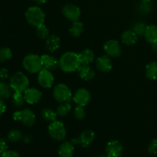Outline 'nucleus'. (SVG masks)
<instances>
[{
	"mask_svg": "<svg viewBox=\"0 0 157 157\" xmlns=\"http://www.w3.org/2000/svg\"><path fill=\"white\" fill-rule=\"evenodd\" d=\"M81 64L78 54L75 52H64L59 59V67L66 73L76 71Z\"/></svg>",
	"mask_w": 157,
	"mask_h": 157,
	"instance_id": "nucleus-1",
	"label": "nucleus"
},
{
	"mask_svg": "<svg viewBox=\"0 0 157 157\" xmlns=\"http://www.w3.org/2000/svg\"><path fill=\"white\" fill-rule=\"evenodd\" d=\"M26 21L33 27H38L44 24L45 21V14L38 6H31L25 13Z\"/></svg>",
	"mask_w": 157,
	"mask_h": 157,
	"instance_id": "nucleus-2",
	"label": "nucleus"
},
{
	"mask_svg": "<svg viewBox=\"0 0 157 157\" xmlns=\"http://www.w3.org/2000/svg\"><path fill=\"white\" fill-rule=\"evenodd\" d=\"M9 84L14 92L24 93L29 87V79L23 72L17 71L11 76Z\"/></svg>",
	"mask_w": 157,
	"mask_h": 157,
	"instance_id": "nucleus-3",
	"label": "nucleus"
},
{
	"mask_svg": "<svg viewBox=\"0 0 157 157\" xmlns=\"http://www.w3.org/2000/svg\"><path fill=\"white\" fill-rule=\"evenodd\" d=\"M22 66L29 73H38L43 68L41 56L36 54H29L25 55L22 60Z\"/></svg>",
	"mask_w": 157,
	"mask_h": 157,
	"instance_id": "nucleus-4",
	"label": "nucleus"
},
{
	"mask_svg": "<svg viewBox=\"0 0 157 157\" xmlns=\"http://www.w3.org/2000/svg\"><path fill=\"white\" fill-rule=\"evenodd\" d=\"M53 97L55 101L60 104H62V103H70L73 98V94L67 84L60 83L56 84L54 87Z\"/></svg>",
	"mask_w": 157,
	"mask_h": 157,
	"instance_id": "nucleus-5",
	"label": "nucleus"
},
{
	"mask_svg": "<svg viewBox=\"0 0 157 157\" xmlns=\"http://www.w3.org/2000/svg\"><path fill=\"white\" fill-rule=\"evenodd\" d=\"M48 130V134L50 137L55 141L61 142V141L64 140L67 136V130H66L65 126L60 121L56 120L53 122H51Z\"/></svg>",
	"mask_w": 157,
	"mask_h": 157,
	"instance_id": "nucleus-6",
	"label": "nucleus"
},
{
	"mask_svg": "<svg viewBox=\"0 0 157 157\" xmlns=\"http://www.w3.org/2000/svg\"><path fill=\"white\" fill-rule=\"evenodd\" d=\"M12 117L14 121H21L26 127H32L36 121V115L29 108H25L14 112Z\"/></svg>",
	"mask_w": 157,
	"mask_h": 157,
	"instance_id": "nucleus-7",
	"label": "nucleus"
},
{
	"mask_svg": "<svg viewBox=\"0 0 157 157\" xmlns=\"http://www.w3.org/2000/svg\"><path fill=\"white\" fill-rule=\"evenodd\" d=\"M38 82L44 88H50L55 84V76L52 71L42 68L38 73Z\"/></svg>",
	"mask_w": 157,
	"mask_h": 157,
	"instance_id": "nucleus-8",
	"label": "nucleus"
},
{
	"mask_svg": "<svg viewBox=\"0 0 157 157\" xmlns=\"http://www.w3.org/2000/svg\"><path fill=\"white\" fill-rule=\"evenodd\" d=\"M104 50L107 55L112 58H118L122 53L121 44L115 39H110L106 41L104 44Z\"/></svg>",
	"mask_w": 157,
	"mask_h": 157,
	"instance_id": "nucleus-9",
	"label": "nucleus"
},
{
	"mask_svg": "<svg viewBox=\"0 0 157 157\" xmlns=\"http://www.w3.org/2000/svg\"><path fill=\"white\" fill-rule=\"evenodd\" d=\"M62 13L67 19L74 22V21L79 20L81 12V9L78 6L72 4V3H69L63 7Z\"/></svg>",
	"mask_w": 157,
	"mask_h": 157,
	"instance_id": "nucleus-10",
	"label": "nucleus"
},
{
	"mask_svg": "<svg viewBox=\"0 0 157 157\" xmlns=\"http://www.w3.org/2000/svg\"><path fill=\"white\" fill-rule=\"evenodd\" d=\"M90 93L87 89L84 88H79L75 92L73 95V100L74 102L78 106H81V107H85L89 104L90 101Z\"/></svg>",
	"mask_w": 157,
	"mask_h": 157,
	"instance_id": "nucleus-11",
	"label": "nucleus"
},
{
	"mask_svg": "<svg viewBox=\"0 0 157 157\" xmlns=\"http://www.w3.org/2000/svg\"><path fill=\"white\" fill-rule=\"evenodd\" d=\"M25 102L29 104H36L41 101L42 93L40 90L35 87H28L23 93Z\"/></svg>",
	"mask_w": 157,
	"mask_h": 157,
	"instance_id": "nucleus-12",
	"label": "nucleus"
},
{
	"mask_svg": "<svg viewBox=\"0 0 157 157\" xmlns=\"http://www.w3.org/2000/svg\"><path fill=\"white\" fill-rule=\"evenodd\" d=\"M105 151L107 156L120 157L124 151V147L120 141L111 140L106 145Z\"/></svg>",
	"mask_w": 157,
	"mask_h": 157,
	"instance_id": "nucleus-13",
	"label": "nucleus"
},
{
	"mask_svg": "<svg viewBox=\"0 0 157 157\" xmlns=\"http://www.w3.org/2000/svg\"><path fill=\"white\" fill-rule=\"evenodd\" d=\"M96 67L98 71L104 73H107L112 69L113 64L108 55H103L96 60Z\"/></svg>",
	"mask_w": 157,
	"mask_h": 157,
	"instance_id": "nucleus-14",
	"label": "nucleus"
},
{
	"mask_svg": "<svg viewBox=\"0 0 157 157\" xmlns=\"http://www.w3.org/2000/svg\"><path fill=\"white\" fill-rule=\"evenodd\" d=\"M42 61L43 68L48 69L49 71H55L59 67V60L57 59L55 57L50 55H42L41 56Z\"/></svg>",
	"mask_w": 157,
	"mask_h": 157,
	"instance_id": "nucleus-15",
	"label": "nucleus"
},
{
	"mask_svg": "<svg viewBox=\"0 0 157 157\" xmlns=\"http://www.w3.org/2000/svg\"><path fill=\"white\" fill-rule=\"evenodd\" d=\"M77 71L80 78L86 81H90L95 77V71L90 67V64H81Z\"/></svg>",
	"mask_w": 157,
	"mask_h": 157,
	"instance_id": "nucleus-16",
	"label": "nucleus"
},
{
	"mask_svg": "<svg viewBox=\"0 0 157 157\" xmlns=\"http://www.w3.org/2000/svg\"><path fill=\"white\" fill-rule=\"evenodd\" d=\"M94 138L95 133L93 130H84V131L80 134V136H78V139H79V144L82 147L86 148V147H89V146L93 143V141L94 140Z\"/></svg>",
	"mask_w": 157,
	"mask_h": 157,
	"instance_id": "nucleus-17",
	"label": "nucleus"
},
{
	"mask_svg": "<svg viewBox=\"0 0 157 157\" xmlns=\"http://www.w3.org/2000/svg\"><path fill=\"white\" fill-rule=\"evenodd\" d=\"M58 156L60 157H72L75 153V145L71 142H64L58 147Z\"/></svg>",
	"mask_w": 157,
	"mask_h": 157,
	"instance_id": "nucleus-18",
	"label": "nucleus"
},
{
	"mask_svg": "<svg viewBox=\"0 0 157 157\" xmlns=\"http://www.w3.org/2000/svg\"><path fill=\"white\" fill-rule=\"evenodd\" d=\"M60 46H61V39L58 35H51L46 38L45 47L48 52H56L59 49Z\"/></svg>",
	"mask_w": 157,
	"mask_h": 157,
	"instance_id": "nucleus-19",
	"label": "nucleus"
},
{
	"mask_svg": "<svg viewBox=\"0 0 157 157\" xmlns=\"http://www.w3.org/2000/svg\"><path fill=\"white\" fill-rule=\"evenodd\" d=\"M121 40L127 45H133L138 40V35L133 30L124 31L121 35Z\"/></svg>",
	"mask_w": 157,
	"mask_h": 157,
	"instance_id": "nucleus-20",
	"label": "nucleus"
},
{
	"mask_svg": "<svg viewBox=\"0 0 157 157\" xmlns=\"http://www.w3.org/2000/svg\"><path fill=\"white\" fill-rule=\"evenodd\" d=\"M144 38L146 41L150 44H153V43L157 41V26L156 25H147V29L144 33Z\"/></svg>",
	"mask_w": 157,
	"mask_h": 157,
	"instance_id": "nucleus-21",
	"label": "nucleus"
},
{
	"mask_svg": "<svg viewBox=\"0 0 157 157\" xmlns=\"http://www.w3.org/2000/svg\"><path fill=\"white\" fill-rule=\"evenodd\" d=\"M78 56H79V59L81 64H90V63L93 62L95 58L94 52L91 49L89 48H85L81 51L78 54Z\"/></svg>",
	"mask_w": 157,
	"mask_h": 157,
	"instance_id": "nucleus-22",
	"label": "nucleus"
},
{
	"mask_svg": "<svg viewBox=\"0 0 157 157\" xmlns=\"http://www.w3.org/2000/svg\"><path fill=\"white\" fill-rule=\"evenodd\" d=\"M84 24L78 20V21L72 22V25L69 29V32L71 35V36L78 38V37L81 36V34L84 32Z\"/></svg>",
	"mask_w": 157,
	"mask_h": 157,
	"instance_id": "nucleus-23",
	"label": "nucleus"
},
{
	"mask_svg": "<svg viewBox=\"0 0 157 157\" xmlns=\"http://www.w3.org/2000/svg\"><path fill=\"white\" fill-rule=\"evenodd\" d=\"M146 75L152 81L157 80V61H152L146 66Z\"/></svg>",
	"mask_w": 157,
	"mask_h": 157,
	"instance_id": "nucleus-24",
	"label": "nucleus"
},
{
	"mask_svg": "<svg viewBox=\"0 0 157 157\" xmlns=\"http://www.w3.org/2000/svg\"><path fill=\"white\" fill-rule=\"evenodd\" d=\"M12 95V89L10 84H8L4 81H0V99H8Z\"/></svg>",
	"mask_w": 157,
	"mask_h": 157,
	"instance_id": "nucleus-25",
	"label": "nucleus"
},
{
	"mask_svg": "<svg viewBox=\"0 0 157 157\" xmlns=\"http://www.w3.org/2000/svg\"><path fill=\"white\" fill-rule=\"evenodd\" d=\"M41 116L43 120H44L45 121H49V122H53V121H56L57 117H58L56 111L50 108L43 109L41 112Z\"/></svg>",
	"mask_w": 157,
	"mask_h": 157,
	"instance_id": "nucleus-26",
	"label": "nucleus"
},
{
	"mask_svg": "<svg viewBox=\"0 0 157 157\" xmlns=\"http://www.w3.org/2000/svg\"><path fill=\"white\" fill-rule=\"evenodd\" d=\"M12 102L14 107L17 108H21L24 106L25 103L24 95L23 93H18V92H14L13 94L12 95Z\"/></svg>",
	"mask_w": 157,
	"mask_h": 157,
	"instance_id": "nucleus-27",
	"label": "nucleus"
},
{
	"mask_svg": "<svg viewBox=\"0 0 157 157\" xmlns=\"http://www.w3.org/2000/svg\"><path fill=\"white\" fill-rule=\"evenodd\" d=\"M71 110V105L70 103H62V104H60V105L58 107L56 113L58 116L64 117L70 113Z\"/></svg>",
	"mask_w": 157,
	"mask_h": 157,
	"instance_id": "nucleus-28",
	"label": "nucleus"
},
{
	"mask_svg": "<svg viewBox=\"0 0 157 157\" xmlns=\"http://www.w3.org/2000/svg\"><path fill=\"white\" fill-rule=\"evenodd\" d=\"M7 137L10 142L17 143L23 139V135L21 130H18V129H13L9 132Z\"/></svg>",
	"mask_w": 157,
	"mask_h": 157,
	"instance_id": "nucleus-29",
	"label": "nucleus"
},
{
	"mask_svg": "<svg viewBox=\"0 0 157 157\" xmlns=\"http://www.w3.org/2000/svg\"><path fill=\"white\" fill-rule=\"evenodd\" d=\"M147 25L144 21H136L133 24L132 30L138 35V36H144Z\"/></svg>",
	"mask_w": 157,
	"mask_h": 157,
	"instance_id": "nucleus-30",
	"label": "nucleus"
},
{
	"mask_svg": "<svg viewBox=\"0 0 157 157\" xmlns=\"http://www.w3.org/2000/svg\"><path fill=\"white\" fill-rule=\"evenodd\" d=\"M12 52L9 48L3 47L0 48V62H6L12 58Z\"/></svg>",
	"mask_w": 157,
	"mask_h": 157,
	"instance_id": "nucleus-31",
	"label": "nucleus"
},
{
	"mask_svg": "<svg viewBox=\"0 0 157 157\" xmlns=\"http://www.w3.org/2000/svg\"><path fill=\"white\" fill-rule=\"evenodd\" d=\"M36 34L38 38H41V39H46L50 35L48 29L44 24L36 27Z\"/></svg>",
	"mask_w": 157,
	"mask_h": 157,
	"instance_id": "nucleus-32",
	"label": "nucleus"
},
{
	"mask_svg": "<svg viewBox=\"0 0 157 157\" xmlns=\"http://www.w3.org/2000/svg\"><path fill=\"white\" fill-rule=\"evenodd\" d=\"M84 107L77 105V107L74 110V116L78 121H82V120H84L85 118L86 111Z\"/></svg>",
	"mask_w": 157,
	"mask_h": 157,
	"instance_id": "nucleus-33",
	"label": "nucleus"
},
{
	"mask_svg": "<svg viewBox=\"0 0 157 157\" xmlns=\"http://www.w3.org/2000/svg\"><path fill=\"white\" fill-rule=\"evenodd\" d=\"M152 6L150 2H141L138 6V11L143 14H147L151 12Z\"/></svg>",
	"mask_w": 157,
	"mask_h": 157,
	"instance_id": "nucleus-34",
	"label": "nucleus"
},
{
	"mask_svg": "<svg viewBox=\"0 0 157 157\" xmlns=\"http://www.w3.org/2000/svg\"><path fill=\"white\" fill-rule=\"evenodd\" d=\"M148 152L152 155H157V138L153 139L148 146Z\"/></svg>",
	"mask_w": 157,
	"mask_h": 157,
	"instance_id": "nucleus-35",
	"label": "nucleus"
},
{
	"mask_svg": "<svg viewBox=\"0 0 157 157\" xmlns=\"http://www.w3.org/2000/svg\"><path fill=\"white\" fill-rule=\"evenodd\" d=\"M1 157H21L19 153L15 150H8L1 155Z\"/></svg>",
	"mask_w": 157,
	"mask_h": 157,
	"instance_id": "nucleus-36",
	"label": "nucleus"
},
{
	"mask_svg": "<svg viewBox=\"0 0 157 157\" xmlns=\"http://www.w3.org/2000/svg\"><path fill=\"white\" fill-rule=\"evenodd\" d=\"M9 76V71L6 67L0 68V81H5Z\"/></svg>",
	"mask_w": 157,
	"mask_h": 157,
	"instance_id": "nucleus-37",
	"label": "nucleus"
},
{
	"mask_svg": "<svg viewBox=\"0 0 157 157\" xmlns=\"http://www.w3.org/2000/svg\"><path fill=\"white\" fill-rule=\"evenodd\" d=\"M8 150L7 142L3 138H0V154H2L6 151Z\"/></svg>",
	"mask_w": 157,
	"mask_h": 157,
	"instance_id": "nucleus-38",
	"label": "nucleus"
},
{
	"mask_svg": "<svg viewBox=\"0 0 157 157\" xmlns=\"http://www.w3.org/2000/svg\"><path fill=\"white\" fill-rule=\"evenodd\" d=\"M6 110V105L2 99H0V116L2 115Z\"/></svg>",
	"mask_w": 157,
	"mask_h": 157,
	"instance_id": "nucleus-39",
	"label": "nucleus"
},
{
	"mask_svg": "<svg viewBox=\"0 0 157 157\" xmlns=\"http://www.w3.org/2000/svg\"><path fill=\"white\" fill-rule=\"evenodd\" d=\"M32 136H31V135H26V136H25L24 137H23V142H24L25 144H28L32 141Z\"/></svg>",
	"mask_w": 157,
	"mask_h": 157,
	"instance_id": "nucleus-40",
	"label": "nucleus"
},
{
	"mask_svg": "<svg viewBox=\"0 0 157 157\" xmlns=\"http://www.w3.org/2000/svg\"><path fill=\"white\" fill-rule=\"evenodd\" d=\"M151 45H152V51H153L154 53L157 54V41L156 42L153 43V44H152Z\"/></svg>",
	"mask_w": 157,
	"mask_h": 157,
	"instance_id": "nucleus-41",
	"label": "nucleus"
},
{
	"mask_svg": "<svg viewBox=\"0 0 157 157\" xmlns=\"http://www.w3.org/2000/svg\"><path fill=\"white\" fill-rule=\"evenodd\" d=\"M34 2H35L36 4L38 5H42V4H44V3L47 2V0H33Z\"/></svg>",
	"mask_w": 157,
	"mask_h": 157,
	"instance_id": "nucleus-42",
	"label": "nucleus"
},
{
	"mask_svg": "<svg viewBox=\"0 0 157 157\" xmlns=\"http://www.w3.org/2000/svg\"><path fill=\"white\" fill-rule=\"evenodd\" d=\"M71 142L72 144H74V145H76V144H79V139H78V137L74 138V139H72L71 140Z\"/></svg>",
	"mask_w": 157,
	"mask_h": 157,
	"instance_id": "nucleus-43",
	"label": "nucleus"
},
{
	"mask_svg": "<svg viewBox=\"0 0 157 157\" xmlns=\"http://www.w3.org/2000/svg\"><path fill=\"white\" fill-rule=\"evenodd\" d=\"M152 0H141V2H150Z\"/></svg>",
	"mask_w": 157,
	"mask_h": 157,
	"instance_id": "nucleus-44",
	"label": "nucleus"
},
{
	"mask_svg": "<svg viewBox=\"0 0 157 157\" xmlns=\"http://www.w3.org/2000/svg\"><path fill=\"white\" fill-rule=\"evenodd\" d=\"M98 157H113V156H104V155H101V156H98Z\"/></svg>",
	"mask_w": 157,
	"mask_h": 157,
	"instance_id": "nucleus-45",
	"label": "nucleus"
}]
</instances>
